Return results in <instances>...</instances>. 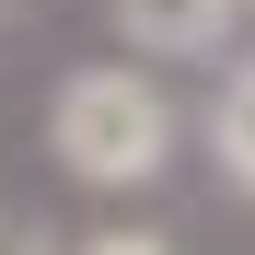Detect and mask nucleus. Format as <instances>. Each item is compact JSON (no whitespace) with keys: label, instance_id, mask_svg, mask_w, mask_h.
Segmentation results:
<instances>
[{"label":"nucleus","instance_id":"1","mask_svg":"<svg viewBox=\"0 0 255 255\" xmlns=\"http://www.w3.org/2000/svg\"><path fill=\"white\" fill-rule=\"evenodd\" d=\"M47 151H58L70 186H105V197L162 186V162H174V105H162L151 70L93 58V70L58 81V105H47Z\"/></svg>","mask_w":255,"mask_h":255},{"label":"nucleus","instance_id":"2","mask_svg":"<svg viewBox=\"0 0 255 255\" xmlns=\"http://www.w3.org/2000/svg\"><path fill=\"white\" fill-rule=\"evenodd\" d=\"M244 12L255 0H116V35L151 47V58H197V47H221Z\"/></svg>","mask_w":255,"mask_h":255},{"label":"nucleus","instance_id":"3","mask_svg":"<svg viewBox=\"0 0 255 255\" xmlns=\"http://www.w3.org/2000/svg\"><path fill=\"white\" fill-rule=\"evenodd\" d=\"M209 151H221V186L255 197V58L221 81V105H209Z\"/></svg>","mask_w":255,"mask_h":255},{"label":"nucleus","instance_id":"4","mask_svg":"<svg viewBox=\"0 0 255 255\" xmlns=\"http://www.w3.org/2000/svg\"><path fill=\"white\" fill-rule=\"evenodd\" d=\"M58 255H174L162 232H81V244H58Z\"/></svg>","mask_w":255,"mask_h":255},{"label":"nucleus","instance_id":"5","mask_svg":"<svg viewBox=\"0 0 255 255\" xmlns=\"http://www.w3.org/2000/svg\"><path fill=\"white\" fill-rule=\"evenodd\" d=\"M0 255H47V244H23V232H0Z\"/></svg>","mask_w":255,"mask_h":255}]
</instances>
